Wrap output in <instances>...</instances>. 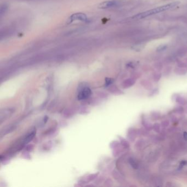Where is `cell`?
Returning <instances> with one entry per match:
<instances>
[{
	"instance_id": "8992f818",
	"label": "cell",
	"mask_w": 187,
	"mask_h": 187,
	"mask_svg": "<svg viewBox=\"0 0 187 187\" xmlns=\"http://www.w3.org/2000/svg\"><path fill=\"white\" fill-rule=\"evenodd\" d=\"M134 84H135V81L132 79H128L127 80L125 81L122 84V85L124 88H127L134 85Z\"/></svg>"
},
{
	"instance_id": "5b68a950",
	"label": "cell",
	"mask_w": 187,
	"mask_h": 187,
	"mask_svg": "<svg viewBox=\"0 0 187 187\" xmlns=\"http://www.w3.org/2000/svg\"><path fill=\"white\" fill-rule=\"evenodd\" d=\"M14 112L13 109H5L1 110V116H0V120L1 122L2 123L3 121L7 119L10 118V116L12 115V114Z\"/></svg>"
},
{
	"instance_id": "7c38bea8",
	"label": "cell",
	"mask_w": 187,
	"mask_h": 187,
	"mask_svg": "<svg viewBox=\"0 0 187 187\" xmlns=\"http://www.w3.org/2000/svg\"><path fill=\"white\" fill-rule=\"evenodd\" d=\"M105 82H106L107 85H109L112 83V80L111 79H108V78H107L106 80H105Z\"/></svg>"
},
{
	"instance_id": "7a4b0ae2",
	"label": "cell",
	"mask_w": 187,
	"mask_h": 187,
	"mask_svg": "<svg viewBox=\"0 0 187 187\" xmlns=\"http://www.w3.org/2000/svg\"><path fill=\"white\" fill-rule=\"evenodd\" d=\"M74 21H81L86 22V21H87V17L86 16L85 14H84V13H75L70 16L69 18L68 19V23L71 24Z\"/></svg>"
},
{
	"instance_id": "5bb4252c",
	"label": "cell",
	"mask_w": 187,
	"mask_h": 187,
	"mask_svg": "<svg viewBox=\"0 0 187 187\" xmlns=\"http://www.w3.org/2000/svg\"><path fill=\"white\" fill-rule=\"evenodd\" d=\"M186 164V161H182V162L181 163V164H180V168H181L182 167H183L184 165H185Z\"/></svg>"
},
{
	"instance_id": "52a82bcc",
	"label": "cell",
	"mask_w": 187,
	"mask_h": 187,
	"mask_svg": "<svg viewBox=\"0 0 187 187\" xmlns=\"http://www.w3.org/2000/svg\"><path fill=\"white\" fill-rule=\"evenodd\" d=\"M35 132L34 131L32 132V133L29 134L27 137L25 138V140H24V143H27L28 142H29L30 140H32V138H34V137L35 136Z\"/></svg>"
},
{
	"instance_id": "277c9868",
	"label": "cell",
	"mask_w": 187,
	"mask_h": 187,
	"mask_svg": "<svg viewBox=\"0 0 187 187\" xmlns=\"http://www.w3.org/2000/svg\"><path fill=\"white\" fill-rule=\"evenodd\" d=\"M119 2L117 0H110L104 1L100 3L98 5V8L100 9H107L109 8H111L112 7L118 5Z\"/></svg>"
},
{
	"instance_id": "3957f363",
	"label": "cell",
	"mask_w": 187,
	"mask_h": 187,
	"mask_svg": "<svg viewBox=\"0 0 187 187\" xmlns=\"http://www.w3.org/2000/svg\"><path fill=\"white\" fill-rule=\"evenodd\" d=\"M92 92L89 87H85L80 91L77 95V98L79 100H84L88 98L91 96Z\"/></svg>"
},
{
	"instance_id": "9c48e42d",
	"label": "cell",
	"mask_w": 187,
	"mask_h": 187,
	"mask_svg": "<svg viewBox=\"0 0 187 187\" xmlns=\"http://www.w3.org/2000/svg\"><path fill=\"white\" fill-rule=\"evenodd\" d=\"M7 6L5 5H2L1 7V15L3 14V13H5V11H7Z\"/></svg>"
},
{
	"instance_id": "8fae6325",
	"label": "cell",
	"mask_w": 187,
	"mask_h": 187,
	"mask_svg": "<svg viewBox=\"0 0 187 187\" xmlns=\"http://www.w3.org/2000/svg\"><path fill=\"white\" fill-rule=\"evenodd\" d=\"M154 129L156 132H159V125L158 123H156L154 125Z\"/></svg>"
},
{
	"instance_id": "9a60e30c",
	"label": "cell",
	"mask_w": 187,
	"mask_h": 187,
	"mask_svg": "<svg viewBox=\"0 0 187 187\" xmlns=\"http://www.w3.org/2000/svg\"><path fill=\"white\" fill-rule=\"evenodd\" d=\"M183 136H184V139H186V140H187V132H184V134H183Z\"/></svg>"
},
{
	"instance_id": "30bf717a",
	"label": "cell",
	"mask_w": 187,
	"mask_h": 187,
	"mask_svg": "<svg viewBox=\"0 0 187 187\" xmlns=\"http://www.w3.org/2000/svg\"><path fill=\"white\" fill-rule=\"evenodd\" d=\"M177 102H178L179 104H182L184 103L185 101H184V99H183V98H182L179 97V98H177Z\"/></svg>"
},
{
	"instance_id": "4fadbf2b",
	"label": "cell",
	"mask_w": 187,
	"mask_h": 187,
	"mask_svg": "<svg viewBox=\"0 0 187 187\" xmlns=\"http://www.w3.org/2000/svg\"><path fill=\"white\" fill-rule=\"evenodd\" d=\"M160 48V49H158V51H162V50H164L166 48V47L165 46H161L159 47V48Z\"/></svg>"
},
{
	"instance_id": "ba28073f",
	"label": "cell",
	"mask_w": 187,
	"mask_h": 187,
	"mask_svg": "<svg viewBox=\"0 0 187 187\" xmlns=\"http://www.w3.org/2000/svg\"><path fill=\"white\" fill-rule=\"evenodd\" d=\"M129 163L130 164L131 166H132L134 169H138V165L137 162L133 159L131 158V159H129Z\"/></svg>"
},
{
	"instance_id": "6da1fadb",
	"label": "cell",
	"mask_w": 187,
	"mask_h": 187,
	"mask_svg": "<svg viewBox=\"0 0 187 187\" xmlns=\"http://www.w3.org/2000/svg\"><path fill=\"white\" fill-rule=\"evenodd\" d=\"M179 3H180L179 2H174L168 3L167 5H165L158 7H156L155 8L150 10L149 11H145L144 12L137 14V15L134 16L133 17V19H143V18H145L146 17L154 15L155 14L160 13L162 12L168 11V10H170L171 8H173L176 7Z\"/></svg>"
}]
</instances>
